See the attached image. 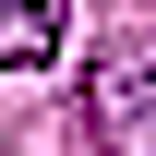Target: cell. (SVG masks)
<instances>
[{"instance_id": "7a4b0ae2", "label": "cell", "mask_w": 156, "mask_h": 156, "mask_svg": "<svg viewBox=\"0 0 156 156\" xmlns=\"http://www.w3.org/2000/svg\"><path fill=\"white\" fill-rule=\"evenodd\" d=\"M60 60V0H0V72H48Z\"/></svg>"}, {"instance_id": "6da1fadb", "label": "cell", "mask_w": 156, "mask_h": 156, "mask_svg": "<svg viewBox=\"0 0 156 156\" xmlns=\"http://www.w3.org/2000/svg\"><path fill=\"white\" fill-rule=\"evenodd\" d=\"M96 120H108L120 156H156V36L108 48V72H96Z\"/></svg>"}]
</instances>
